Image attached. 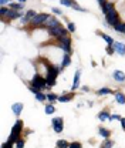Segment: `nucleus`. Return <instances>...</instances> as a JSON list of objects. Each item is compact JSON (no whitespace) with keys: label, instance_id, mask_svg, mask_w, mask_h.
I'll use <instances>...</instances> for the list:
<instances>
[{"label":"nucleus","instance_id":"a18cd8bd","mask_svg":"<svg viewBox=\"0 0 125 148\" xmlns=\"http://www.w3.org/2000/svg\"><path fill=\"white\" fill-rule=\"evenodd\" d=\"M97 1H98V4H100V6H101V4H104V3H105V0H97Z\"/></svg>","mask_w":125,"mask_h":148},{"label":"nucleus","instance_id":"f8f14e48","mask_svg":"<svg viewBox=\"0 0 125 148\" xmlns=\"http://www.w3.org/2000/svg\"><path fill=\"white\" fill-rule=\"evenodd\" d=\"M112 78L118 83H125V74L121 70H114L112 71Z\"/></svg>","mask_w":125,"mask_h":148},{"label":"nucleus","instance_id":"c9c22d12","mask_svg":"<svg viewBox=\"0 0 125 148\" xmlns=\"http://www.w3.org/2000/svg\"><path fill=\"white\" fill-rule=\"evenodd\" d=\"M72 9L77 10V12H87V9H84V7H81V6H78V4H74Z\"/></svg>","mask_w":125,"mask_h":148},{"label":"nucleus","instance_id":"a211bd4d","mask_svg":"<svg viewBox=\"0 0 125 148\" xmlns=\"http://www.w3.org/2000/svg\"><path fill=\"white\" fill-rule=\"evenodd\" d=\"M74 98V92H68V94H63V95H58V101L60 103H68Z\"/></svg>","mask_w":125,"mask_h":148},{"label":"nucleus","instance_id":"ddd939ff","mask_svg":"<svg viewBox=\"0 0 125 148\" xmlns=\"http://www.w3.org/2000/svg\"><path fill=\"white\" fill-rule=\"evenodd\" d=\"M112 47L115 49V53H118L120 56H125V44L120 43V41H114Z\"/></svg>","mask_w":125,"mask_h":148},{"label":"nucleus","instance_id":"c03bdc74","mask_svg":"<svg viewBox=\"0 0 125 148\" xmlns=\"http://www.w3.org/2000/svg\"><path fill=\"white\" fill-rule=\"evenodd\" d=\"M83 91L88 92V91H89V88H88V87H87V86H84V87H83Z\"/></svg>","mask_w":125,"mask_h":148},{"label":"nucleus","instance_id":"4468645a","mask_svg":"<svg viewBox=\"0 0 125 148\" xmlns=\"http://www.w3.org/2000/svg\"><path fill=\"white\" fill-rule=\"evenodd\" d=\"M70 64H71V54H67V53H64L63 58H61V64H60V69L63 70V69L68 67Z\"/></svg>","mask_w":125,"mask_h":148},{"label":"nucleus","instance_id":"412c9836","mask_svg":"<svg viewBox=\"0 0 125 148\" xmlns=\"http://www.w3.org/2000/svg\"><path fill=\"white\" fill-rule=\"evenodd\" d=\"M109 94H115V92L108 87H102V88L97 90V95H109Z\"/></svg>","mask_w":125,"mask_h":148},{"label":"nucleus","instance_id":"9b49d317","mask_svg":"<svg viewBox=\"0 0 125 148\" xmlns=\"http://www.w3.org/2000/svg\"><path fill=\"white\" fill-rule=\"evenodd\" d=\"M12 111H13V114L16 115V117H20V114H21V111L24 108V106H23V103H14V104H12Z\"/></svg>","mask_w":125,"mask_h":148},{"label":"nucleus","instance_id":"393cba45","mask_svg":"<svg viewBox=\"0 0 125 148\" xmlns=\"http://www.w3.org/2000/svg\"><path fill=\"white\" fill-rule=\"evenodd\" d=\"M47 101L51 103V104H54L55 101H58V95L54 94V92H48V94H47Z\"/></svg>","mask_w":125,"mask_h":148},{"label":"nucleus","instance_id":"f3484780","mask_svg":"<svg viewBox=\"0 0 125 148\" xmlns=\"http://www.w3.org/2000/svg\"><path fill=\"white\" fill-rule=\"evenodd\" d=\"M109 117H111V114H109V111L108 110H102L101 112L97 114V118H98L100 121H108Z\"/></svg>","mask_w":125,"mask_h":148},{"label":"nucleus","instance_id":"6e6552de","mask_svg":"<svg viewBox=\"0 0 125 148\" xmlns=\"http://www.w3.org/2000/svg\"><path fill=\"white\" fill-rule=\"evenodd\" d=\"M51 125H53V130L57 132V134H60V132H63V130H64V120L61 118V117H55L51 120Z\"/></svg>","mask_w":125,"mask_h":148},{"label":"nucleus","instance_id":"49530a36","mask_svg":"<svg viewBox=\"0 0 125 148\" xmlns=\"http://www.w3.org/2000/svg\"><path fill=\"white\" fill-rule=\"evenodd\" d=\"M18 3H23V4H24V3H26V0H17Z\"/></svg>","mask_w":125,"mask_h":148},{"label":"nucleus","instance_id":"a878e982","mask_svg":"<svg viewBox=\"0 0 125 148\" xmlns=\"http://www.w3.org/2000/svg\"><path fill=\"white\" fill-rule=\"evenodd\" d=\"M44 111H46V114H48V115H51V114H54L55 112V107H54L51 103H48L46 107H44Z\"/></svg>","mask_w":125,"mask_h":148},{"label":"nucleus","instance_id":"0eeeda50","mask_svg":"<svg viewBox=\"0 0 125 148\" xmlns=\"http://www.w3.org/2000/svg\"><path fill=\"white\" fill-rule=\"evenodd\" d=\"M50 17V14L47 13H37L36 17H33L30 20V26L37 27V26H44V23L47 21V18Z\"/></svg>","mask_w":125,"mask_h":148},{"label":"nucleus","instance_id":"79ce46f5","mask_svg":"<svg viewBox=\"0 0 125 148\" xmlns=\"http://www.w3.org/2000/svg\"><path fill=\"white\" fill-rule=\"evenodd\" d=\"M120 123H121V127H122V130L125 131V117H121V120H120Z\"/></svg>","mask_w":125,"mask_h":148},{"label":"nucleus","instance_id":"7c9ffc66","mask_svg":"<svg viewBox=\"0 0 125 148\" xmlns=\"http://www.w3.org/2000/svg\"><path fill=\"white\" fill-rule=\"evenodd\" d=\"M24 14H26V16H27V17L30 18V20H31V18H33V17H36V16H37L36 10H33V9H31V10H27V12H26V13H24Z\"/></svg>","mask_w":125,"mask_h":148},{"label":"nucleus","instance_id":"473e14b6","mask_svg":"<svg viewBox=\"0 0 125 148\" xmlns=\"http://www.w3.org/2000/svg\"><path fill=\"white\" fill-rule=\"evenodd\" d=\"M101 147H105V148H112V147H114V143H112L111 140H105V141H104V144H102Z\"/></svg>","mask_w":125,"mask_h":148},{"label":"nucleus","instance_id":"cd10ccee","mask_svg":"<svg viewBox=\"0 0 125 148\" xmlns=\"http://www.w3.org/2000/svg\"><path fill=\"white\" fill-rule=\"evenodd\" d=\"M124 29H125V23H121V21L114 26V30H115L117 33H124Z\"/></svg>","mask_w":125,"mask_h":148},{"label":"nucleus","instance_id":"37998d69","mask_svg":"<svg viewBox=\"0 0 125 148\" xmlns=\"http://www.w3.org/2000/svg\"><path fill=\"white\" fill-rule=\"evenodd\" d=\"M7 3H12V0H0V6H6Z\"/></svg>","mask_w":125,"mask_h":148},{"label":"nucleus","instance_id":"2eb2a0df","mask_svg":"<svg viewBox=\"0 0 125 148\" xmlns=\"http://www.w3.org/2000/svg\"><path fill=\"white\" fill-rule=\"evenodd\" d=\"M23 16H24V14H23V12L20 13V12H17V10H13V9H10L6 17L10 18V20H14V18H21Z\"/></svg>","mask_w":125,"mask_h":148},{"label":"nucleus","instance_id":"20e7f679","mask_svg":"<svg viewBox=\"0 0 125 148\" xmlns=\"http://www.w3.org/2000/svg\"><path fill=\"white\" fill-rule=\"evenodd\" d=\"M118 23H120V16H118L117 10H115V9H112L108 14H105L104 26H109V27H112V29H114V26H115V24H118Z\"/></svg>","mask_w":125,"mask_h":148},{"label":"nucleus","instance_id":"aec40b11","mask_svg":"<svg viewBox=\"0 0 125 148\" xmlns=\"http://www.w3.org/2000/svg\"><path fill=\"white\" fill-rule=\"evenodd\" d=\"M9 9H13V10H17V12H23L24 10V6L23 3H9Z\"/></svg>","mask_w":125,"mask_h":148},{"label":"nucleus","instance_id":"58836bf2","mask_svg":"<svg viewBox=\"0 0 125 148\" xmlns=\"http://www.w3.org/2000/svg\"><path fill=\"white\" fill-rule=\"evenodd\" d=\"M14 144H12V143H9V141H6L4 144H1V148H13Z\"/></svg>","mask_w":125,"mask_h":148},{"label":"nucleus","instance_id":"6ab92c4d","mask_svg":"<svg viewBox=\"0 0 125 148\" xmlns=\"http://www.w3.org/2000/svg\"><path fill=\"white\" fill-rule=\"evenodd\" d=\"M115 95V101L118 103V104H121V106H125V94L124 92H115L114 94Z\"/></svg>","mask_w":125,"mask_h":148},{"label":"nucleus","instance_id":"f704fd0d","mask_svg":"<svg viewBox=\"0 0 125 148\" xmlns=\"http://www.w3.org/2000/svg\"><path fill=\"white\" fill-rule=\"evenodd\" d=\"M115 53V49L112 47V46H107V54L108 56H112Z\"/></svg>","mask_w":125,"mask_h":148},{"label":"nucleus","instance_id":"f03ea898","mask_svg":"<svg viewBox=\"0 0 125 148\" xmlns=\"http://www.w3.org/2000/svg\"><path fill=\"white\" fill-rule=\"evenodd\" d=\"M21 131H23V121L21 120H17L14 123V125L12 127V131H10V137H9V143L12 144H16L18 140L21 138Z\"/></svg>","mask_w":125,"mask_h":148},{"label":"nucleus","instance_id":"a19ab883","mask_svg":"<svg viewBox=\"0 0 125 148\" xmlns=\"http://www.w3.org/2000/svg\"><path fill=\"white\" fill-rule=\"evenodd\" d=\"M29 90H30V91L33 92V94H37V92L40 91L38 88H36V87H33V86H29Z\"/></svg>","mask_w":125,"mask_h":148},{"label":"nucleus","instance_id":"c85d7f7f","mask_svg":"<svg viewBox=\"0 0 125 148\" xmlns=\"http://www.w3.org/2000/svg\"><path fill=\"white\" fill-rule=\"evenodd\" d=\"M9 10H10L9 7L1 6V7H0V16H1V17H6V16H7V13H9Z\"/></svg>","mask_w":125,"mask_h":148},{"label":"nucleus","instance_id":"4c0bfd02","mask_svg":"<svg viewBox=\"0 0 125 148\" xmlns=\"http://www.w3.org/2000/svg\"><path fill=\"white\" fill-rule=\"evenodd\" d=\"M114 120H121V115H120V114H112L108 121H114Z\"/></svg>","mask_w":125,"mask_h":148},{"label":"nucleus","instance_id":"e433bc0d","mask_svg":"<svg viewBox=\"0 0 125 148\" xmlns=\"http://www.w3.org/2000/svg\"><path fill=\"white\" fill-rule=\"evenodd\" d=\"M16 148H24V140L20 138L17 143H16Z\"/></svg>","mask_w":125,"mask_h":148},{"label":"nucleus","instance_id":"5701e85b","mask_svg":"<svg viewBox=\"0 0 125 148\" xmlns=\"http://www.w3.org/2000/svg\"><path fill=\"white\" fill-rule=\"evenodd\" d=\"M97 34H98V36H101V38H104V40L107 41L108 46H112V44H114V40H112V37L111 36H108V34H105V33H101V32H98Z\"/></svg>","mask_w":125,"mask_h":148},{"label":"nucleus","instance_id":"72a5a7b5","mask_svg":"<svg viewBox=\"0 0 125 148\" xmlns=\"http://www.w3.org/2000/svg\"><path fill=\"white\" fill-rule=\"evenodd\" d=\"M70 148H83V145L78 141H72V143H70Z\"/></svg>","mask_w":125,"mask_h":148},{"label":"nucleus","instance_id":"de8ad7c7","mask_svg":"<svg viewBox=\"0 0 125 148\" xmlns=\"http://www.w3.org/2000/svg\"><path fill=\"white\" fill-rule=\"evenodd\" d=\"M124 34H125V29H124Z\"/></svg>","mask_w":125,"mask_h":148},{"label":"nucleus","instance_id":"9d476101","mask_svg":"<svg viewBox=\"0 0 125 148\" xmlns=\"http://www.w3.org/2000/svg\"><path fill=\"white\" fill-rule=\"evenodd\" d=\"M80 78H81V71L77 70V71L74 73V80H72V86H71L72 91H75V90L80 87Z\"/></svg>","mask_w":125,"mask_h":148},{"label":"nucleus","instance_id":"2f4dec72","mask_svg":"<svg viewBox=\"0 0 125 148\" xmlns=\"http://www.w3.org/2000/svg\"><path fill=\"white\" fill-rule=\"evenodd\" d=\"M67 30H68L70 33H74V32H75V24H74L72 21H67Z\"/></svg>","mask_w":125,"mask_h":148},{"label":"nucleus","instance_id":"7ed1b4c3","mask_svg":"<svg viewBox=\"0 0 125 148\" xmlns=\"http://www.w3.org/2000/svg\"><path fill=\"white\" fill-rule=\"evenodd\" d=\"M48 32V34L51 37H54V38H61V37H64V36H70V32L66 29V27H63L61 24L60 26H57V27H53V29H48L47 30Z\"/></svg>","mask_w":125,"mask_h":148},{"label":"nucleus","instance_id":"bb28decb","mask_svg":"<svg viewBox=\"0 0 125 148\" xmlns=\"http://www.w3.org/2000/svg\"><path fill=\"white\" fill-rule=\"evenodd\" d=\"M36 100H37V101H40V103H44V101L47 100V94H44V92L38 91V92L36 94Z\"/></svg>","mask_w":125,"mask_h":148},{"label":"nucleus","instance_id":"4be33fe9","mask_svg":"<svg viewBox=\"0 0 125 148\" xmlns=\"http://www.w3.org/2000/svg\"><path fill=\"white\" fill-rule=\"evenodd\" d=\"M98 134H100L102 138H105V140H108V138L111 137V131L108 128H104V127H101V128L98 130Z\"/></svg>","mask_w":125,"mask_h":148},{"label":"nucleus","instance_id":"f257e3e1","mask_svg":"<svg viewBox=\"0 0 125 148\" xmlns=\"http://www.w3.org/2000/svg\"><path fill=\"white\" fill-rule=\"evenodd\" d=\"M44 66H46V69H47V74H46V80H47V88H51L55 86V80H57V77H58V74H60V67H57L55 64H51V63H47V61H44L43 63Z\"/></svg>","mask_w":125,"mask_h":148},{"label":"nucleus","instance_id":"b1692460","mask_svg":"<svg viewBox=\"0 0 125 148\" xmlns=\"http://www.w3.org/2000/svg\"><path fill=\"white\" fill-rule=\"evenodd\" d=\"M55 147L57 148H70V143L67 140H58L55 143Z\"/></svg>","mask_w":125,"mask_h":148},{"label":"nucleus","instance_id":"1a4fd4ad","mask_svg":"<svg viewBox=\"0 0 125 148\" xmlns=\"http://www.w3.org/2000/svg\"><path fill=\"white\" fill-rule=\"evenodd\" d=\"M57 26H60V21H58V18L54 17V16H50V17L47 18V21L44 23L43 29L46 27V29L48 30V29H53V27H57Z\"/></svg>","mask_w":125,"mask_h":148},{"label":"nucleus","instance_id":"c756f323","mask_svg":"<svg viewBox=\"0 0 125 148\" xmlns=\"http://www.w3.org/2000/svg\"><path fill=\"white\" fill-rule=\"evenodd\" d=\"M60 3L63 4V6H67V7H72L75 3H74V0H60Z\"/></svg>","mask_w":125,"mask_h":148},{"label":"nucleus","instance_id":"dca6fc26","mask_svg":"<svg viewBox=\"0 0 125 148\" xmlns=\"http://www.w3.org/2000/svg\"><path fill=\"white\" fill-rule=\"evenodd\" d=\"M100 7H101V12H102V13H104V16H105V14H108V13L114 9V4H112V3H109V1H105V3H104V4H101Z\"/></svg>","mask_w":125,"mask_h":148},{"label":"nucleus","instance_id":"ea45409f","mask_svg":"<svg viewBox=\"0 0 125 148\" xmlns=\"http://www.w3.org/2000/svg\"><path fill=\"white\" fill-rule=\"evenodd\" d=\"M53 13L54 14H63V12H61V9H58V7H53Z\"/></svg>","mask_w":125,"mask_h":148},{"label":"nucleus","instance_id":"39448f33","mask_svg":"<svg viewBox=\"0 0 125 148\" xmlns=\"http://www.w3.org/2000/svg\"><path fill=\"white\" fill-rule=\"evenodd\" d=\"M58 46H60V49H61L64 53H67V54H71L72 53L71 37L70 36H64V37H61V38H58Z\"/></svg>","mask_w":125,"mask_h":148},{"label":"nucleus","instance_id":"09e8293b","mask_svg":"<svg viewBox=\"0 0 125 148\" xmlns=\"http://www.w3.org/2000/svg\"><path fill=\"white\" fill-rule=\"evenodd\" d=\"M101 148H105V147H101Z\"/></svg>","mask_w":125,"mask_h":148},{"label":"nucleus","instance_id":"423d86ee","mask_svg":"<svg viewBox=\"0 0 125 148\" xmlns=\"http://www.w3.org/2000/svg\"><path fill=\"white\" fill-rule=\"evenodd\" d=\"M30 86L36 87V88H38V90L41 91L44 87H47V80H46V77H43V75H40V74H36V75L31 78Z\"/></svg>","mask_w":125,"mask_h":148}]
</instances>
